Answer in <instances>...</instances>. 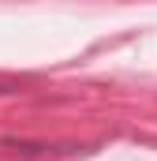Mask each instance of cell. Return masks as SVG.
<instances>
[{"label":"cell","instance_id":"6da1fadb","mask_svg":"<svg viewBox=\"0 0 157 161\" xmlns=\"http://www.w3.org/2000/svg\"><path fill=\"white\" fill-rule=\"evenodd\" d=\"M19 90V82H11V79H0V97H8V94H15Z\"/></svg>","mask_w":157,"mask_h":161}]
</instances>
